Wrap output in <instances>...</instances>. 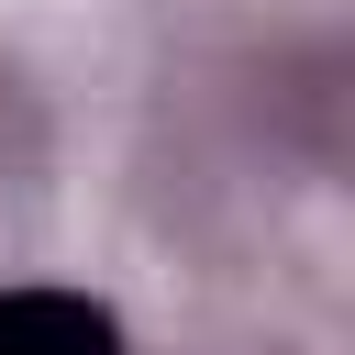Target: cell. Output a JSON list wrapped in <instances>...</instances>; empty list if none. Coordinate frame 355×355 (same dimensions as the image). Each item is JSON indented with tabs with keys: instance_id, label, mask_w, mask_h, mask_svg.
<instances>
[{
	"instance_id": "1",
	"label": "cell",
	"mask_w": 355,
	"mask_h": 355,
	"mask_svg": "<svg viewBox=\"0 0 355 355\" xmlns=\"http://www.w3.org/2000/svg\"><path fill=\"white\" fill-rule=\"evenodd\" d=\"M0 355H111V333L67 300H11L0 311Z\"/></svg>"
}]
</instances>
